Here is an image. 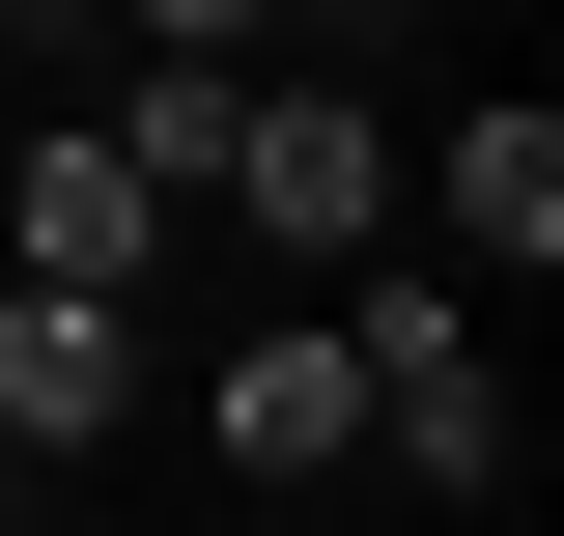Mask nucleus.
Here are the masks:
<instances>
[{
  "instance_id": "obj_4",
  "label": "nucleus",
  "mask_w": 564,
  "mask_h": 536,
  "mask_svg": "<svg viewBox=\"0 0 564 536\" xmlns=\"http://www.w3.org/2000/svg\"><path fill=\"white\" fill-rule=\"evenodd\" d=\"M0 226H29V282H141L198 199H170V170H141V141L85 114V141H29V199H0Z\"/></svg>"
},
{
  "instance_id": "obj_7",
  "label": "nucleus",
  "mask_w": 564,
  "mask_h": 536,
  "mask_svg": "<svg viewBox=\"0 0 564 536\" xmlns=\"http://www.w3.org/2000/svg\"><path fill=\"white\" fill-rule=\"evenodd\" d=\"M226 85H254V57H141V85H113V141H141V170H170V199H198V170H226Z\"/></svg>"
},
{
  "instance_id": "obj_6",
  "label": "nucleus",
  "mask_w": 564,
  "mask_h": 536,
  "mask_svg": "<svg viewBox=\"0 0 564 536\" xmlns=\"http://www.w3.org/2000/svg\"><path fill=\"white\" fill-rule=\"evenodd\" d=\"M423 199H452V255H508V282H536V255H564V114H536V85H508V114L452 141Z\"/></svg>"
},
{
  "instance_id": "obj_8",
  "label": "nucleus",
  "mask_w": 564,
  "mask_h": 536,
  "mask_svg": "<svg viewBox=\"0 0 564 536\" xmlns=\"http://www.w3.org/2000/svg\"><path fill=\"white\" fill-rule=\"evenodd\" d=\"M113 29H141V57H254L282 0H113Z\"/></svg>"
},
{
  "instance_id": "obj_5",
  "label": "nucleus",
  "mask_w": 564,
  "mask_h": 536,
  "mask_svg": "<svg viewBox=\"0 0 564 536\" xmlns=\"http://www.w3.org/2000/svg\"><path fill=\"white\" fill-rule=\"evenodd\" d=\"M198 424H226V452H254V480H311V452H367V367H339V311H282V339H254V367H226Z\"/></svg>"
},
{
  "instance_id": "obj_9",
  "label": "nucleus",
  "mask_w": 564,
  "mask_h": 536,
  "mask_svg": "<svg viewBox=\"0 0 564 536\" xmlns=\"http://www.w3.org/2000/svg\"><path fill=\"white\" fill-rule=\"evenodd\" d=\"M29 480H57V452H29V424H0V508H29Z\"/></svg>"
},
{
  "instance_id": "obj_10",
  "label": "nucleus",
  "mask_w": 564,
  "mask_h": 536,
  "mask_svg": "<svg viewBox=\"0 0 564 536\" xmlns=\"http://www.w3.org/2000/svg\"><path fill=\"white\" fill-rule=\"evenodd\" d=\"M311 29H367V0H311Z\"/></svg>"
},
{
  "instance_id": "obj_1",
  "label": "nucleus",
  "mask_w": 564,
  "mask_h": 536,
  "mask_svg": "<svg viewBox=\"0 0 564 536\" xmlns=\"http://www.w3.org/2000/svg\"><path fill=\"white\" fill-rule=\"evenodd\" d=\"M254 255H367L395 226V141H367V85H226V170H198Z\"/></svg>"
},
{
  "instance_id": "obj_2",
  "label": "nucleus",
  "mask_w": 564,
  "mask_h": 536,
  "mask_svg": "<svg viewBox=\"0 0 564 536\" xmlns=\"http://www.w3.org/2000/svg\"><path fill=\"white\" fill-rule=\"evenodd\" d=\"M339 367H367V452L508 480V367H480V311H452V282H367V311H339Z\"/></svg>"
},
{
  "instance_id": "obj_3",
  "label": "nucleus",
  "mask_w": 564,
  "mask_h": 536,
  "mask_svg": "<svg viewBox=\"0 0 564 536\" xmlns=\"http://www.w3.org/2000/svg\"><path fill=\"white\" fill-rule=\"evenodd\" d=\"M0 424H29V452H113L141 424V311L113 282H0Z\"/></svg>"
}]
</instances>
